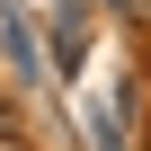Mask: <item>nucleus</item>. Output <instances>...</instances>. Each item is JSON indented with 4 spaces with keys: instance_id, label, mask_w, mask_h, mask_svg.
I'll use <instances>...</instances> for the list:
<instances>
[{
    "instance_id": "1",
    "label": "nucleus",
    "mask_w": 151,
    "mask_h": 151,
    "mask_svg": "<svg viewBox=\"0 0 151 151\" xmlns=\"http://www.w3.org/2000/svg\"><path fill=\"white\" fill-rule=\"evenodd\" d=\"M80 53H89V9H53V62L80 71Z\"/></svg>"
},
{
    "instance_id": "2",
    "label": "nucleus",
    "mask_w": 151,
    "mask_h": 151,
    "mask_svg": "<svg viewBox=\"0 0 151 151\" xmlns=\"http://www.w3.org/2000/svg\"><path fill=\"white\" fill-rule=\"evenodd\" d=\"M116 9H124V18H142V0H116Z\"/></svg>"
}]
</instances>
